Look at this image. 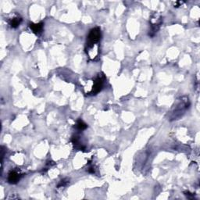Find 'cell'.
Listing matches in <instances>:
<instances>
[{"label":"cell","instance_id":"cell-1","mask_svg":"<svg viewBox=\"0 0 200 200\" xmlns=\"http://www.w3.org/2000/svg\"><path fill=\"white\" fill-rule=\"evenodd\" d=\"M101 39V32L98 28H93L90 31L87 38V46L88 48H92L94 45L98 43Z\"/></svg>","mask_w":200,"mask_h":200},{"label":"cell","instance_id":"cell-2","mask_svg":"<svg viewBox=\"0 0 200 200\" xmlns=\"http://www.w3.org/2000/svg\"><path fill=\"white\" fill-rule=\"evenodd\" d=\"M102 85H103V80L100 77H98L97 79L95 81L94 85H93L92 90L91 92L92 95H96L97 93L99 92L102 88Z\"/></svg>","mask_w":200,"mask_h":200},{"label":"cell","instance_id":"cell-3","mask_svg":"<svg viewBox=\"0 0 200 200\" xmlns=\"http://www.w3.org/2000/svg\"><path fill=\"white\" fill-rule=\"evenodd\" d=\"M20 178H21V175L19 174L18 172L12 171H10L8 176V182L9 184H16L19 182Z\"/></svg>","mask_w":200,"mask_h":200},{"label":"cell","instance_id":"cell-4","mask_svg":"<svg viewBox=\"0 0 200 200\" xmlns=\"http://www.w3.org/2000/svg\"><path fill=\"white\" fill-rule=\"evenodd\" d=\"M30 28L34 33L38 34L42 32L43 29V23H38V24H30Z\"/></svg>","mask_w":200,"mask_h":200},{"label":"cell","instance_id":"cell-5","mask_svg":"<svg viewBox=\"0 0 200 200\" xmlns=\"http://www.w3.org/2000/svg\"><path fill=\"white\" fill-rule=\"evenodd\" d=\"M21 21H22V19H21V17H14V18H13L10 21V22H9V24H10V26L12 27L13 28H17V27L21 24Z\"/></svg>","mask_w":200,"mask_h":200},{"label":"cell","instance_id":"cell-6","mask_svg":"<svg viewBox=\"0 0 200 200\" xmlns=\"http://www.w3.org/2000/svg\"><path fill=\"white\" fill-rule=\"evenodd\" d=\"M76 127L78 130H80V131H83V130H85L88 126L87 124L84 122L82 120H78V121H77Z\"/></svg>","mask_w":200,"mask_h":200},{"label":"cell","instance_id":"cell-7","mask_svg":"<svg viewBox=\"0 0 200 200\" xmlns=\"http://www.w3.org/2000/svg\"><path fill=\"white\" fill-rule=\"evenodd\" d=\"M88 171L89 173H92V174H93V173L95 172V171H94V169L92 168V167H90V168L88 169Z\"/></svg>","mask_w":200,"mask_h":200}]
</instances>
